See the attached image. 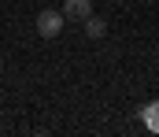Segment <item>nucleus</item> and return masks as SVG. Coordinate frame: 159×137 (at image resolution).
<instances>
[{
    "label": "nucleus",
    "mask_w": 159,
    "mask_h": 137,
    "mask_svg": "<svg viewBox=\"0 0 159 137\" xmlns=\"http://www.w3.org/2000/svg\"><path fill=\"white\" fill-rule=\"evenodd\" d=\"M34 26H37L41 37H59V30H63V11H52V7H48V11H41Z\"/></svg>",
    "instance_id": "1"
},
{
    "label": "nucleus",
    "mask_w": 159,
    "mask_h": 137,
    "mask_svg": "<svg viewBox=\"0 0 159 137\" xmlns=\"http://www.w3.org/2000/svg\"><path fill=\"white\" fill-rule=\"evenodd\" d=\"M81 22H85V34H89V37H96V41H100V37L107 34V22H104L100 15H93V11H89V15H85Z\"/></svg>",
    "instance_id": "3"
},
{
    "label": "nucleus",
    "mask_w": 159,
    "mask_h": 137,
    "mask_svg": "<svg viewBox=\"0 0 159 137\" xmlns=\"http://www.w3.org/2000/svg\"><path fill=\"white\" fill-rule=\"evenodd\" d=\"M144 122H148V130H156V134H159V104L144 107Z\"/></svg>",
    "instance_id": "4"
},
{
    "label": "nucleus",
    "mask_w": 159,
    "mask_h": 137,
    "mask_svg": "<svg viewBox=\"0 0 159 137\" xmlns=\"http://www.w3.org/2000/svg\"><path fill=\"white\" fill-rule=\"evenodd\" d=\"M89 11H93V0H63V19H74V22H81Z\"/></svg>",
    "instance_id": "2"
}]
</instances>
